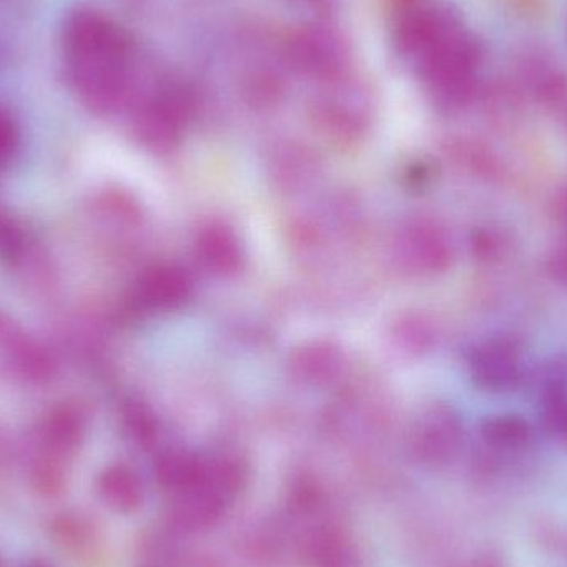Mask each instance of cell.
<instances>
[{
	"label": "cell",
	"mask_w": 567,
	"mask_h": 567,
	"mask_svg": "<svg viewBox=\"0 0 567 567\" xmlns=\"http://www.w3.org/2000/svg\"><path fill=\"white\" fill-rule=\"evenodd\" d=\"M478 49L456 23L416 56L423 79L450 105H462L473 89Z\"/></svg>",
	"instance_id": "6da1fadb"
},
{
	"label": "cell",
	"mask_w": 567,
	"mask_h": 567,
	"mask_svg": "<svg viewBox=\"0 0 567 567\" xmlns=\"http://www.w3.org/2000/svg\"><path fill=\"white\" fill-rule=\"evenodd\" d=\"M63 49L69 65H120L132 63L128 33L95 9H79L66 17Z\"/></svg>",
	"instance_id": "7a4b0ae2"
},
{
	"label": "cell",
	"mask_w": 567,
	"mask_h": 567,
	"mask_svg": "<svg viewBox=\"0 0 567 567\" xmlns=\"http://www.w3.org/2000/svg\"><path fill=\"white\" fill-rule=\"evenodd\" d=\"M476 385L488 392H508L523 379L522 346L513 337L488 340L472 357Z\"/></svg>",
	"instance_id": "3957f363"
},
{
	"label": "cell",
	"mask_w": 567,
	"mask_h": 567,
	"mask_svg": "<svg viewBox=\"0 0 567 567\" xmlns=\"http://www.w3.org/2000/svg\"><path fill=\"white\" fill-rule=\"evenodd\" d=\"M292 56L300 69L310 73L339 72L342 55L327 33L307 30L293 40Z\"/></svg>",
	"instance_id": "277c9868"
},
{
	"label": "cell",
	"mask_w": 567,
	"mask_h": 567,
	"mask_svg": "<svg viewBox=\"0 0 567 567\" xmlns=\"http://www.w3.org/2000/svg\"><path fill=\"white\" fill-rule=\"evenodd\" d=\"M99 492L105 505L120 513H132L142 505L143 492L136 475L116 466L106 470L99 480Z\"/></svg>",
	"instance_id": "5b68a950"
},
{
	"label": "cell",
	"mask_w": 567,
	"mask_h": 567,
	"mask_svg": "<svg viewBox=\"0 0 567 567\" xmlns=\"http://www.w3.org/2000/svg\"><path fill=\"white\" fill-rule=\"evenodd\" d=\"M482 436L486 445L498 452H519L528 449L533 430L519 415H496L483 423Z\"/></svg>",
	"instance_id": "8992f818"
},
{
	"label": "cell",
	"mask_w": 567,
	"mask_h": 567,
	"mask_svg": "<svg viewBox=\"0 0 567 567\" xmlns=\"http://www.w3.org/2000/svg\"><path fill=\"white\" fill-rule=\"evenodd\" d=\"M50 536L63 551L80 553L92 542V525L76 513H62L50 522Z\"/></svg>",
	"instance_id": "52a82bcc"
},
{
	"label": "cell",
	"mask_w": 567,
	"mask_h": 567,
	"mask_svg": "<svg viewBox=\"0 0 567 567\" xmlns=\"http://www.w3.org/2000/svg\"><path fill=\"white\" fill-rule=\"evenodd\" d=\"M542 423L553 440L567 445V386L539 393Z\"/></svg>",
	"instance_id": "ba28073f"
},
{
	"label": "cell",
	"mask_w": 567,
	"mask_h": 567,
	"mask_svg": "<svg viewBox=\"0 0 567 567\" xmlns=\"http://www.w3.org/2000/svg\"><path fill=\"white\" fill-rule=\"evenodd\" d=\"M33 488L42 498H59L66 488V476L62 466L52 460L40 462L32 473Z\"/></svg>",
	"instance_id": "9c48e42d"
},
{
	"label": "cell",
	"mask_w": 567,
	"mask_h": 567,
	"mask_svg": "<svg viewBox=\"0 0 567 567\" xmlns=\"http://www.w3.org/2000/svg\"><path fill=\"white\" fill-rule=\"evenodd\" d=\"M475 249L482 258H498L503 249H505V239H503L498 233L482 231L476 236Z\"/></svg>",
	"instance_id": "30bf717a"
},
{
	"label": "cell",
	"mask_w": 567,
	"mask_h": 567,
	"mask_svg": "<svg viewBox=\"0 0 567 567\" xmlns=\"http://www.w3.org/2000/svg\"><path fill=\"white\" fill-rule=\"evenodd\" d=\"M548 272L556 282L567 287V245L559 246L548 258Z\"/></svg>",
	"instance_id": "8fae6325"
},
{
	"label": "cell",
	"mask_w": 567,
	"mask_h": 567,
	"mask_svg": "<svg viewBox=\"0 0 567 567\" xmlns=\"http://www.w3.org/2000/svg\"><path fill=\"white\" fill-rule=\"evenodd\" d=\"M553 213H555L558 225L567 229V186L556 195L555 203H553Z\"/></svg>",
	"instance_id": "7c38bea8"
},
{
	"label": "cell",
	"mask_w": 567,
	"mask_h": 567,
	"mask_svg": "<svg viewBox=\"0 0 567 567\" xmlns=\"http://www.w3.org/2000/svg\"><path fill=\"white\" fill-rule=\"evenodd\" d=\"M470 567H506V563L498 551H486L475 558Z\"/></svg>",
	"instance_id": "4fadbf2b"
},
{
	"label": "cell",
	"mask_w": 567,
	"mask_h": 567,
	"mask_svg": "<svg viewBox=\"0 0 567 567\" xmlns=\"http://www.w3.org/2000/svg\"><path fill=\"white\" fill-rule=\"evenodd\" d=\"M23 567H53L50 566L49 563L43 561V559H30V561H27Z\"/></svg>",
	"instance_id": "5bb4252c"
},
{
	"label": "cell",
	"mask_w": 567,
	"mask_h": 567,
	"mask_svg": "<svg viewBox=\"0 0 567 567\" xmlns=\"http://www.w3.org/2000/svg\"><path fill=\"white\" fill-rule=\"evenodd\" d=\"M396 2L403 3V6H415V3L422 2V0H396Z\"/></svg>",
	"instance_id": "9a60e30c"
},
{
	"label": "cell",
	"mask_w": 567,
	"mask_h": 567,
	"mask_svg": "<svg viewBox=\"0 0 567 567\" xmlns=\"http://www.w3.org/2000/svg\"><path fill=\"white\" fill-rule=\"evenodd\" d=\"M0 567H6V563H3L2 556H0Z\"/></svg>",
	"instance_id": "2e32d148"
}]
</instances>
